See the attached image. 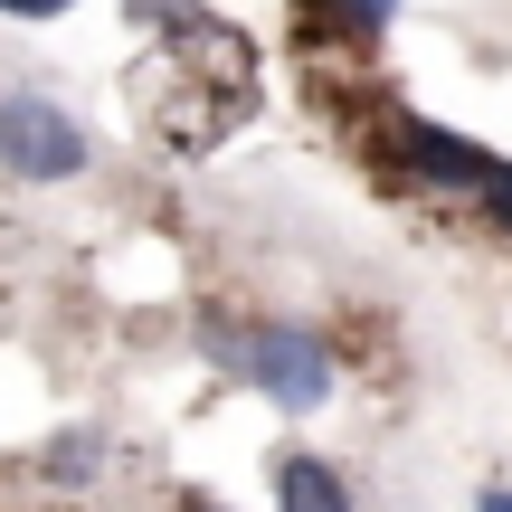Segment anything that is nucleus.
Instances as JSON below:
<instances>
[{"label":"nucleus","instance_id":"nucleus-8","mask_svg":"<svg viewBox=\"0 0 512 512\" xmlns=\"http://www.w3.org/2000/svg\"><path fill=\"white\" fill-rule=\"evenodd\" d=\"M465 219L475 228H494V238H512V162L494 152V171L475 181V200H465Z\"/></svg>","mask_w":512,"mask_h":512},{"label":"nucleus","instance_id":"nucleus-4","mask_svg":"<svg viewBox=\"0 0 512 512\" xmlns=\"http://www.w3.org/2000/svg\"><path fill=\"white\" fill-rule=\"evenodd\" d=\"M389 162H399L408 190H437V200H475V181L494 171V152L465 143L446 124H418V114H389Z\"/></svg>","mask_w":512,"mask_h":512},{"label":"nucleus","instance_id":"nucleus-6","mask_svg":"<svg viewBox=\"0 0 512 512\" xmlns=\"http://www.w3.org/2000/svg\"><path fill=\"white\" fill-rule=\"evenodd\" d=\"M105 465H114V437H105V427H67V437H48L38 475H48V484H95Z\"/></svg>","mask_w":512,"mask_h":512},{"label":"nucleus","instance_id":"nucleus-10","mask_svg":"<svg viewBox=\"0 0 512 512\" xmlns=\"http://www.w3.org/2000/svg\"><path fill=\"white\" fill-rule=\"evenodd\" d=\"M475 512H512V484H484V503Z\"/></svg>","mask_w":512,"mask_h":512},{"label":"nucleus","instance_id":"nucleus-2","mask_svg":"<svg viewBox=\"0 0 512 512\" xmlns=\"http://www.w3.org/2000/svg\"><path fill=\"white\" fill-rule=\"evenodd\" d=\"M209 361L228 370L238 389H256L266 408H285V418H313V408L342 399V361H332L323 332L304 323H209Z\"/></svg>","mask_w":512,"mask_h":512},{"label":"nucleus","instance_id":"nucleus-1","mask_svg":"<svg viewBox=\"0 0 512 512\" xmlns=\"http://www.w3.org/2000/svg\"><path fill=\"white\" fill-rule=\"evenodd\" d=\"M133 29L171 38V57H152L143 86H133L143 124L162 133L171 152H209L256 95V48L219 10H200V0H133Z\"/></svg>","mask_w":512,"mask_h":512},{"label":"nucleus","instance_id":"nucleus-9","mask_svg":"<svg viewBox=\"0 0 512 512\" xmlns=\"http://www.w3.org/2000/svg\"><path fill=\"white\" fill-rule=\"evenodd\" d=\"M57 10H76V0H0V19H57Z\"/></svg>","mask_w":512,"mask_h":512},{"label":"nucleus","instance_id":"nucleus-5","mask_svg":"<svg viewBox=\"0 0 512 512\" xmlns=\"http://www.w3.org/2000/svg\"><path fill=\"white\" fill-rule=\"evenodd\" d=\"M275 512H351V475L313 446H285L275 456Z\"/></svg>","mask_w":512,"mask_h":512},{"label":"nucleus","instance_id":"nucleus-7","mask_svg":"<svg viewBox=\"0 0 512 512\" xmlns=\"http://www.w3.org/2000/svg\"><path fill=\"white\" fill-rule=\"evenodd\" d=\"M389 10H399V0H304V38L323 29V38H351V48H361V38L389 29Z\"/></svg>","mask_w":512,"mask_h":512},{"label":"nucleus","instance_id":"nucleus-11","mask_svg":"<svg viewBox=\"0 0 512 512\" xmlns=\"http://www.w3.org/2000/svg\"><path fill=\"white\" fill-rule=\"evenodd\" d=\"M181 512H228V503H209V494H181Z\"/></svg>","mask_w":512,"mask_h":512},{"label":"nucleus","instance_id":"nucleus-3","mask_svg":"<svg viewBox=\"0 0 512 512\" xmlns=\"http://www.w3.org/2000/svg\"><path fill=\"white\" fill-rule=\"evenodd\" d=\"M0 171L29 190H57V181H86L95 171V133L76 124L57 95H0Z\"/></svg>","mask_w":512,"mask_h":512}]
</instances>
